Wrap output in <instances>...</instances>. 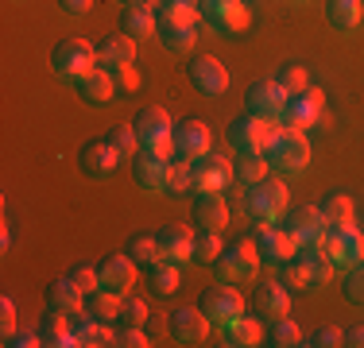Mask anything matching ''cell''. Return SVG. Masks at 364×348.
Returning <instances> with one entry per match:
<instances>
[{
  "label": "cell",
  "mask_w": 364,
  "mask_h": 348,
  "mask_svg": "<svg viewBox=\"0 0 364 348\" xmlns=\"http://www.w3.org/2000/svg\"><path fill=\"white\" fill-rule=\"evenodd\" d=\"M279 278L287 283V290H318L333 278V259L326 248H299L279 263Z\"/></svg>",
  "instance_id": "1"
},
{
  "label": "cell",
  "mask_w": 364,
  "mask_h": 348,
  "mask_svg": "<svg viewBox=\"0 0 364 348\" xmlns=\"http://www.w3.org/2000/svg\"><path fill=\"white\" fill-rule=\"evenodd\" d=\"M264 159H267V167L279 170V174L306 170V163H310V139H306V132H302V128L275 124V132H272V139H267V147H264Z\"/></svg>",
  "instance_id": "2"
},
{
  "label": "cell",
  "mask_w": 364,
  "mask_h": 348,
  "mask_svg": "<svg viewBox=\"0 0 364 348\" xmlns=\"http://www.w3.org/2000/svg\"><path fill=\"white\" fill-rule=\"evenodd\" d=\"M245 213L252 217L256 224H279L283 213H287V186L279 178H259L252 186H245V197H240Z\"/></svg>",
  "instance_id": "3"
},
{
  "label": "cell",
  "mask_w": 364,
  "mask_h": 348,
  "mask_svg": "<svg viewBox=\"0 0 364 348\" xmlns=\"http://www.w3.org/2000/svg\"><path fill=\"white\" fill-rule=\"evenodd\" d=\"M213 271H218V278H221V283H229V286L256 283V275H259V251H256V244L252 240H237V244H229V248H221Z\"/></svg>",
  "instance_id": "4"
},
{
  "label": "cell",
  "mask_w": 364,
  "mask_h": 348,
  "mask_svg": "<svg viewBox=\"0 0 364 348\" xmlns=\"http://www.w3.org/2000/svg\"><path fill=\"white\" fill-rule=\"evenodd\" d=\"M291 93L283 89L275 77H259V82L248 85L245 93V112L256 120H267V124H283V109H287Z\"/></svg>",
  "instance_id": "5"
},
{
  "label": "cell",
  "mask_w": 364,
  "mask_h": 348,
  "mask_svg": "<svg viewBox=\"0 0 364 348\" xmlns=\"http://www.w3.org/2000/svg\"><path fill=\"white\" fill-rule=\"evenodd\" d=\"M50 66H55L58 77L77 82V77H85L90 70H97V47L85 43V39H63L55 47V55H50Z\"/></svg>",
  "instance_id": "6"
},
{
  "label": "cell",
  "mask_w": 364,
  "mask_h": 348,
  "mask_svg": "<svg viewBox=\"0 0 364 348\" xmlns=\"http://www.w3.org/2000/svg\"><path fill=\"white\" fill-rule=\"evenodd\" d=\"M198 310L210 317V325H229L232 317L245 313V298H240L237 286H229V283L218 278L213 286H205V290L198 294Z\"/></svg>",
  "instance_id": "7"
},
{
  "label": "cell",
  "mask_w": 364,
  "mask_h": 348,
  "mask_svg": "<svg viewBox=\"0 0 364 348\" xmlns=\"http://www.w3.org/2000/svg\"><path fill=\"white\" fill-rule=\"evenodd\" d=\"M275 124H267V120H256V116H232L229 128H225V139H229V147L237 155H264L267 139H272Z\"/></svg>",
  "instance_id": "8"
},
{
  "label": "cell",
  "mask_w": 364,
  "mask_h": 348,
  "mask_svg": "<svg viewBox=\"0 0 364 348\" xmlns=\"http://www.w3.org/2000/svg\"><path fill=\"white\" fill-rule=\"evenodd\" d=\"M283 229L294 232L299 248H326V236H329V224L326 217L318 213V205H287L283 213Z\"/></svg>",
  "instance_id": "9"
},
{
  "label": "cell",
  "mask_w": 364,
  "mask_h": 348,
  "mask_svg": "<svg viewBox=\"0 0 364 348\" xmlns=\"http://www.w3.org/2000/svg\"><path fill=\"white\" fill-rule=\"evenodd\" d=\"M326 120V93L314 89V85H306L302 93H291L287 97V109H283V124L287 128H314Z\"/></svg>",
  "instance_id": "10"
},
{
  "label": "cell",
  "mask_w": 364,
  "mask_h": 348,
  "mask_svg": "<svg viewBox=\"0 0 364 348\" xmlns=\"http://www.w3.org/2000/svg\"><path fill=\"white\" fill-rule=\"evenodd\" d=\"M252 244H256V251H259V263H267V267H279L283 259H291L294 251H299L294 232L283 229V224H259Z\"/></svg>",
  "instance_id": "11"
},
{
  "label": "cell",
  "mask_w": 364,
  "mask_h": 348,
  "mask_svg": "<svg viewBox=\"0 0 364 348\" xmlns=\"http://www.w3.org/2000/svg\"><path fill=\"white\" fill-rule=\"evenodd\" d=\"M326 251H329V259H333V267H353V263H360L364 259V232L357 229V224H333L329 229V236H326Z\"/></svg>",
  "instance_id": "12"
},
{
  "label": "cell",
  "mask_w": 364,
  "mask_h": 348,
  "mask_svg": "<svg viewBox=\"0 0 364 348\" xmlns=\"http://www.w3.org/2000/svg\"><path fill=\"white\" fill-rule=\"evenodd\" d=\"M232 186V159L229 155H202L194 159V190L198 194H221V190Z\"/></svg>",
  "instance_id": "13"
},
{
  "label": "cell",
  "mask_w": 364,
  "mask_h": 348,
  "mask_svg": "<svg viewBox=\"0 0 364 348\" xmlns=\"http://www.w3.org/2000/svg\"><path fill=\"white\" fill-rule=\"evenodd\" d=\"M252 310L259 321H279L291 310V290L283 278H259L252 290Z\"/></svg>",
  "instance_id": "14"
},
{
  "label": "cell",
  "mask_w": 364,
  "mask_h": 348,
  "mask_svg": "<svg viewBox=\"0 0 364 348\" xmlns=\"http://www.w3.org/2000/svg\"><path fill=\"white\" fill-rule=\"evenodd\" d=\"M171 136H175V159H202V155L213 151V139H210V128L202 124V120H182V124L171 128Z\"/></svg>",
  "instance_id": "15"
},
{
  "label": "cell",
  "mask_w": 364,
  "mask_h": 348,
  "mask_svg": "<svg viewBox=\"0 0 364 348\" xmlns=\"http://www.w3.org/2000/svg\"><path fill=\"white\" fill-rule=\"evenodd\" d=\"M97 275H101V290H112L124 298L136 283V259L128 251H112V256H105L97 263Z\"/></svg>",
  "instance_id": "16"
},
{
  "label": "cell",
  "mask_w": 364,
  "mask_h": 348,
  "mask_svg": "<svg viewBox=\"0 0 364 348\" xmlns=\"http://www.w3.org/2000/svg\"><path fill=\"white\" fill-rule=\"evenodd\" d=\"M167 333H171V341H178V344H202L205 337H210V317L198 306H182L167 317Z\"/></svg>",
  "instance_id": "17"
},
{
  "label": "cell",
  "mask_w": 364,
  "mask_h": 348,
  "mask_svg": "<svg viewBox=\"0 0 364 348\" xmlns=\"http://www.w3.org/2000/svg\"><path fill=\"white\" fill-rule=\"evenodd\" d=\"M190 85H194L202 97H221L229 89V70H225L213 55H198L190 62Z\"/></svg>",
  "instance_id": "18"
},
{
  "label": "cell",
  "mask_w": 364,
  "mask_h": 348,
  "mask_svg": "<svg viewBox=\"0 0 364 348\" xmlns=\"http://www.w3.org/2000/svg\"><path fill=\"white\" fill-rule=\"evenodd\" d=\"M132 178L144 194H163V190H167V178H171V163L155 159V155H147V151H136L132 155Z\"/></svg>",
  "instance_id": "19"
},
{
  "label": "cell",
  "mask_w": 364,
  "mask_h": 348,
  "mask_svg": "<svg viewBox=\"0 0 364 348\" xmlns=\"http://www.w3.org/2000/svg\"><path fill=\"white\" fill-rule=\"evenodd\" d=\"M43 302H47V310H58V313H82L85 310V290L74 283L70 275L63 278H50L47 290H43Z\"/></svg>",
  "instance_id": "20"
},
{
  "label": "cell",
  "mask_w": 364,
  "mask_h": 348,
  "mask_svg": "<svg viewBox=\"0 0 364 348\" xmlns=\"http://www.w3.org/2000/svg\"><path fill=\"white\" fill-rule=\"evenodd\" d=\"M120 159H124V155H120L117 147H109V139L85 143L82 151H77V167L90 174V178H109V174L120 167Z\"/></svg>",
  "instance_id": "21"
},
{
  "label": "cell",
  "mask_w": 364,
  "mask_h": 348,
  "mask_svg": "<svg viewBox=\"0 0 364 348\" xmlns=\"http://www.w3.org/2000/svg\"><path fill=\"white\" fill-rule=\"evenodd\" d=\"M159 256L167 259V263H186V259H194V232H190V224H163L159 232Z\"/></svg>",
  "instance_id": "22"
},
{
  "label": "cell",
  "mask_w": 364,
  "mask_h": 348,
  "mask_svg": "<svg viewBox=\"0 0 364 348\" xmlns=\"http://www.w3.org/2000/svg\"><path fill=\"white\" fill-rule=\"evenodd\" d=\"M136 62V39H128L124 31L120 35H109V39H101L97 43V66L101 70H124V66H132Z\"/></svg>",
  "instance_id": "23"
},
{
  "label": "cell",
  "mask_w": 364,
  "mask_h": 348,
  "mask_svg": "<svg viewBox=\"0 0 364 348\" xmlns=\"http://www.w3.org/2000/svg\"><path fill=\"white\" fill-rule=\"evenodd\" d=\"M194 224L198 232H221L229 224V205L221 194H198L194 197Z\"/></svg>",
  "instance_id": "24"
},
{
  "label": "cell",
  "mask_w": 364,
  "mask_h": 348,
  "mask_svg": "<svg viewBox=\"0 0 364 348\" xmlns=\"http://www.w3.org/2000/svg\"><path fill=\"white\" fill-rule=\"evenodd\" d=\"M221 344H229V348L264 344V321H259V317H248V313L232 317L229 325H221Z\"/></svg>",
  "instance_id": "25"
},
{
  "label": "cell",
  "mask_w": 364,
  "mask_h": 348,
  "mask_svg": "<svg viewBox=\"0 0 364 348\" xmlns=\"http://www.w3.org/2000/svg\"><path fill=\"white\" fill-rule=\"evenodd\" d=\"M74 89H77V97H82L85 104H109L112 97H117V85H112V74L109 70H90L85 77H77L74 82Z\"/></svg>",
  "instance_id": "26"
},
{
  "label": "cell",
  "mask_w": 364,
  "mask_h": 348,
  "mask_svg": "<svg viewBox=\"0 0 364 348\" xmlns=\"http://www.w3.org/2000/svg\"><path fill=\"white\" fill-rule=\"evenodd\" d=\"M132 128H136V136H140V143H147V139H159V136H171V116H167V109H159V104H147V109H140L132 116Z\"/></svg>",
  "instance_id": "27"
},
{
  "label": "cell",
  "mask_w": 364,
  "mask_h": 348,
  "mask_svg": "<svg viewBox=\"0 0 364 348\" xmlns=\"http://www.w3.org/2000/svg\"><path fill=\"white\" fill-rule=\"evenodd\" d=\"M120 31L128 35V39H151L155 31H159V20H155V12L151 8H144V4H132V8H124V16H120Z\"/></svg>",
  "instance_id": "28"
},
{
  "label": "cell",
  "mask_w": 364,
  "mask_h": 348,
  "mask_svg": "<svg viewBox=\"0 0 364 348\" xmlns=\"http://www.w3.org/2000/svg\"><path fill=\"white\" fill-rule=\"evenodd\" d=\"M155 39H159L163 50H171V55H190V50H194V39H198V28H186V23H163L159 20Z\"/></svg>",
  "instance_id": "29"
},
{
  "label": "cell",
  "mask_w": 364,
  "mask_h": 348,
  "mask_svg": "<svg viewBox=\"0 0 364 348\" xmlns=\"http://www.w3.org/2000/svg\"><path fill=\"white\" fill-rule=\"evenodd\" d=\"M178 283H182L178 263H167V259H159L155 267H147V290H151L155 298H171V294L178 290Z\"/></svg>",
  "instance_id": "30"
},
{
  "label": "cell",
  "mask_w": 364,
  "mask_h": 348,
  "mask_svg": "<svg viewBox=\"0 0 364 348\" xmlns=\"http://www.w3.org/2000/svg\"><path fill=\"white\" fill-rule=\"evenodd\" d=\"M124 251L136 259V267H155L159 263V236L155 232H132V236L124 240Z\"/></svg>",
  "instance_id": "31"
},
{
  "label": "cell",
  "mask_w": 364,
  "mask_h": 348,
  "mask_svg": "<svg viewBox=\"0 0 364 348\" xmlns=\"http://www.w3.org/2000/svg\"><path fill=\"white\" fill-rule=\"evenodd\" d=\"M85 313H90V317H97V321H117L120 317V294H112V290H90L85 294Z\"/></svg>",
  "instance_id": "32"
},
{
  "label": "cell",
  "mask_w": 364,
  "mask_h": 348,
  "mask_svg": "<svg viewBox=\"0 0 364 348\" xmlns=\"http://www.w3.org/2000/svg\"><path fill=\"white\" fill-rule=\"evenodd\" d=\"M326 20L337 31H353L360 23V0H326Z\"/></svg>",
  "instance_id": "33"
},
{
  "label": "cell",
  "mask_w": 364,
  "mask_h": 348,
  "mask_svg": "<svg viewBox=\"0 0 364 348\" xmlns=\"http://www.w3.org/2000/svg\"><path fill=\"white\" fill-rule=\"evenodd\" d=\"M264 344H272V348H294V344H306V337H302V329L294 325V321L279 317V321H267Z\"/></svg>",
  "instance_id": "34"
},
{
  "label": "cell",
  "mask_w": 364,
  "mask_h": 348,
  "mask_svg": "<svg viewBox=\"0 0 364 348\" xmlns=\"http://www.w3.org/2000/svg\"><path fill=\"white\" fill-rule=\"evenodd\" d=\"M318 213L326 217L329 229H333V224H349L353 221V202L345 194H326L322 202H318Z\"/></svg>",
  "instance_id": "35"
},
{
  "label": "cell",
  "mask_w": 364,
  "mask_h": 348,
  "mask_svg": "<svg viewBox=\"0 0 364 348\" xmlns=\"http://www.w3.org/2000/svg\"><path fill=\"white\" fill-rule=\"evenodd\" d=\"M267 170H272V167H267L264 155H240V159L232 163V182H240V186H252V182H259Z\"/></svg>",
  "instance_id": "36"
},
{
  "label": "cell",
  "mask_w": 364,
  "mask_h": 348,
  "mask_svg": "<svg viewBox=\"0 0 364 348\" xmlns=\"http://www.w3.org/2000/svg\"><path fill=\"white\" fill-rule=\"evenodd\" d=\"M70 313H58V310H47L43 313V321H39V337H43V344H50L55 348L58 344V337H66L70 333Z\"/></svg>",
  "instance_id": "37"
},
{
  "label": "cell",
  "mask_w": 364,
  "mask_h": 348,
  "mask_svg": "<svg viewBox=\"0 0 364 348\" xmlns=\"http://www.w3.org/2000/svg\"><path fill=\"white\" fill-rule=\"evenodd\" d=\"M213 28H218L221 35H237V31H245V28H248V8H245V0H237V4L225 8L218 20H213Z\"/></svg>",
  "instance_id": "38"
},
{
  "label": "cell",
  "mask_w": 364,
  "mask_h": 348,
  "mask_svg": "<svg viewBox=\"0 0 364 348\" xmlns=\"http://www.w3.org/2000/svg\"><path fill=\"white\" fill-rule=\"evenodd\" d=\"M221 256V232H198L194 236V263L210 267Z\"/></svg>",
  "instance_id": "39"
},
{
  "label": "cell",
  "mask_w": 364,
  "mask_h": 348,
  "mask_svg": "<svg viewBox=\"0 0 364 348\" xmlns=\"http://www.w3.org/2000/svg\"><path fill=\"white\" fill-rule=\"evenodd\" d=\"M190 190H194V163H186V159H171L167 194H190Z\"/></svg>",
  "instance_id": "40"
},
{
  "label": "cell",
  "mask_w": 364,
  "mask_h": 348,
  "mask_svg": "<svg viewBox=\"0 0 364 348\" xmlns=\"http://www.w3.org/2000/svg\"><path fill=\"white\" fill-rule=\"evenodd\" d=\"M105 139H109V147H117V151L124 155V159L140 151V136H136V128H132V124H117V128H109V136H105Z\"/></svg>",
  "instance_id": "41"
},
{
  "label": "cell",
  "mask_w": 364,
  "mask_h": 348,
  "mask_svg": "<svg viewBox=\"0 0 364 348\" xmlns=\"http://www.w3.org/2000/svg\"><path fill=\"white\" fill-rule=\"evenodd\" d=\"M341 290L353 306H364V259L353 267H345V278H341Z\"/></svg>",
  "instance_id": "42"
},
{
  "label": "cell",
  "mask_w": 364,
  "mask_h": 348,
  "mask_svg": "<svg viewBox=\"0 0 364 348\" xmlns=\"http://www.w3.org/2000/svg\"><path fill=\"white\" fill-rule=\"evenodd\" d=\"M147 302L144 298H132V294H124L120 298V317H117V325H144L147 321Z\"/></svg>",
  "instance_id": "43"
},
{
  "label": "cell",
  "mask_w": 364,
  "mask_h": 348,
  "mask_svg": "<svg viewBox=\"0 0 364 348\" xmlns=\"http://www.w3.org/2000/svg\"><path fill=\"white\" fill-rule=\"evenodd\" d=\"M275 82L283 85L287 93H302L310 85V74L302 66H294V62H287V66H279V74H275Z\"/></svg>",
  "instance_id": "44"
},
{
  "label": "cell",
  "mask_w": 364,
  "mask_h": 348,
  "mask_svg": "<svg viewBox=\"0 0 364 348\" xmlns=\"http://www.w3.org/2000/svg\"><path fill=\"white\" fill-rule=\"evenodd\" d=\"M112 344H117V348H147V344H151V337H147L144 325H117Z\"/></svg>",
  "instance_id": "45"
},
{
  "label": "cell",
  "mask_w": 364,
  "mask_h": 348,
  "mask_svg": "<svg viewBox=\"0 0 364 348\" xmlns=\"http://www.w3.org/2000/svg\"><path fill=\"white\" fill-rule=\"evenodd\" d=\"M306 344H310V348H337V344H345V329H337V325H318L314 333L306 337Z\"/></svg>",
  "instance_id": "46"
},
{
  "label": "cell",
  "mask_w": 364,
  "mask_h": 348,
  "mask_svg": "<svg viewBox=\"0 0 364 348\" xmlns=\"http://www.w3.org/2000/svg\"><path fill=\"white\" fill-rule=\"evenodd\" d=\"M66 275H70V278H74L77 286H82L85 294H90V290H97V286H101V275H97V267H93V263H74Z\"/></svg>",
  "instance_id": "47"
},
{
  "label": "cell",
  "mask_w": 364,
  "mask_h": 348,
  "mask_svg": "<svg viewBox=\"0 0 364 348\" xmlns=\"http://www.w3.org/2000/svg\"><path fill=\"white\" fill-rule=\"evenodd\" d=\"M112 85H117V97H128L140 85V77H136L132 66H124V70H112Z\"/></svg>",
  "instance_id": "48"
},
{
  "label": "cell",
  "mask_w": 364,
  "mask_h": 348,
  "mask_svg": "<svg viewBox=\"0 0 364 348\" xmlns=\"http://www.w3.org/2000/svg\"><path fill=\"white\" fill-rule=\"evenodd\" d=\"M4 344L8 348H36V344H43V337H39V329H16L12 337H4Z\"/></svg>",
  "instance_id": "49"
},
{
  "label": "cell",
  "mask_w": 364,
  "mask_h": 348,
  "mask_svg": "<svg viewBox=\"0 0 364 348\" xmlns=\"http://www.w3.org/2000/svg\"><path fill=\"white\" fill-rule=\"evenodd\" d=\"M12 333H16V302L0 298V337H12Z\"/></svg>",
  "instance_id": "50"
},
{
  "label": "cell",
  "mask_w": 364,
  "mask_h": 348,
  "mask_svg": "<svg viewBox=\"0 0 364 348\" xmlns=\"http://www.w3.org/2000/svg\"><path fill=\"white\" fill-rule=\"evenodd\" d=\"M229 4H237V0H198V12H202V20H210V23H213Z\"/></svg>",
  "instance_id": "51"
},
{
  "label": "cell",
  "mask_w": 364,
  "mask_h": 348,
  "mask_svg": "<svg viewBox=\"0 0 364 348\" xmlns=\"http://www.w3.org/2000/svg\"><path fill=\"white\" fill-rule=\"evenodd\" d=\"M55 4L63 8L66 16H85V12L93 8V0H55Z\"/></svg>",
  "instance_id": "52"
},
{
  "label": "cell",
  "mask_w": 364,
  "mask_h": 348,
  "mask_svg": "<svg viewBox=\"0 0 364 348\" xmlns=\"http://www.w3.org/2000/svg\"><path fill=\"white\" fill-rule=\"evenodd\" d=\"M144 329H147V337H163V333H167V321H163V317H155V313H147Z\"/></svg>",
  "instance_id": "53"
},
{
  "label": "cell",
  "mask_w": 364,
  "mask_h": 348,
  "mask_svg": "<svg viewBox=\"0 0 364 348\" xmlns=\"http://www.w3.org/2000/svg\"><path fill=\"white\" fill-rule=\"evenodd\" d=\"M345 344H349V348H364V325L345 329Z\"/></svg>",
  "instance_id": "54"
},
{
  "label": "cell",
  "mask_w": 364,
  "mask_h": 348,
  "mask_svg": "<svg viewBox=\"0 0 364 348\" xmlns=\"http://www.w3.org/2000/svg\"><path fill=\"white\" fill-rule=\"evenodd\" d=\"M159 4H194L198 8V0H159Z\"/></svg>",
  "instance_id": "55"
},
{
  "label": "cell",
  "mask_w": 364,
  "mask_h": 348,
  "mask_svg": "<svg viewBox=\"0 0 364 348\" xmlns=\"http://www.w3.org/2000/svg\"><path fill=\"white\" fill-rule=\"evenodd\" d=\"M117 4H124V8H132V4H147V0H117Z\"/></svg>",
  "instance_id": "56"
},
{
  "label": "cell",
  "mask_w": 364,
  "mask_h": 348,
  "mask_svg": "<svg viewBox=\"0 0 364 348\" xmlns=\"http://www.w3.org/2000/svg\"><path fill=\"white\" fill-rule=\"evenodd\" d=\"M291 4H306V0H291Z\"/></svg>",
  "instance_id": "57"
}]
</instances>
